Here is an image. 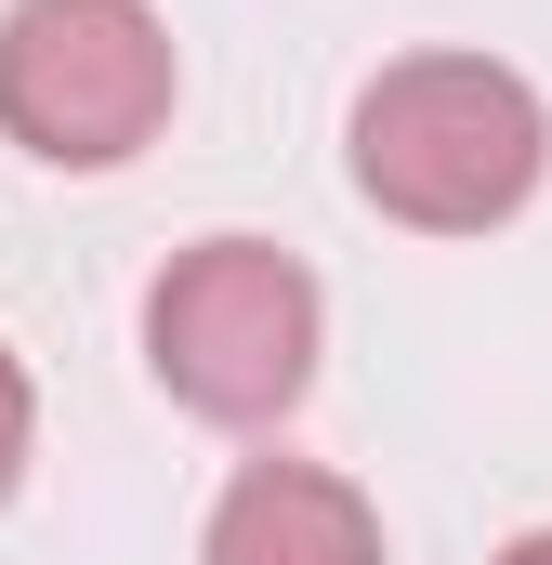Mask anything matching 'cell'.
<instances>
[{"label": "cell", "mask_w": 552, "mask_h": 565, "mask_svg": "<svg viewBox=\"0 0 552 565\" xmlns=\"http://www.w3.org/2000/svg\"><path fill=\"white\" fill-rule=\"evenodd\" d=\"M500 565H552V526H527V540H500Z\"/></svg>", "instance_id": "8992f818"}, {"label": "cell", "mask_w": 552, "mask_h": 565, "mask_svg": "<svg viewBox=\"0 0 552 565\" xmlns=\"http://www.w3.org/2000/svg\"><path fill=\"white\" fill-rule=\"evenodd\" d=\"M198 565H382V513H369V487H342L329 460H251V473L211 500Z\"/></svg>", "instance_id": "277c9868"}, {"label": "cell", "mask_w": 552, "mask_h": 565, "mask_svg": "<svg viewBox=\"0 0 552 565\" xmlns=\"http://www.w3.org/2000/svg\"><path fill=\"white\" fill-rule=\"evenodd\" d=\"M26 447H40V395H26V355L0 342V500L26 487Z\"/></svg>", "instance_id": "5b68a950"}, {"label": "cell", "mask_w": 552, "mask_h": 565, "mask_svg": "<svg viewBox=\"0 0 552 565\" xmlns=\"http://www.w3.org/2000/svg\"><path fill=\"white\" fill-rule=\"evenodd\" d=\"M171 26L158 0H13L0 13V132L53 171H119L171 132Z\"/></svg>", "instance_id": "3957f363"}, {"label": "cell", "mask_w": 552, "mask_h": 565, "mask_svg": "<svg viewBox=\"0 0 552 565\" xmlns=\"http://www.w3.org/2000/svg\"><path fill=\"white\" fill-rule=\"evenodd\" d=\"M316 342H329V302L316 277L276 250V237H198L171 250L145 289V369L171 408L224 434H264L316 395Z\"/></svg>", "instance_id": "7a4b0ae2"}, {"label": "cell", "mask_w": 552, "mask_h": 565, "mask_svg": "<svg viewBox=\"0 0 552 565\" xmlns=\"http://www.w3.org/2000/svg\"><path fill=\"white\" fill-rule=\"evenodd\" d=\"M342 158H355V198L408 237H487L540 198L552 171V106L500 66V53H395L355 119H342Z\"/></svg>", "instance_id": "6da1fadb"}]
</instances>
